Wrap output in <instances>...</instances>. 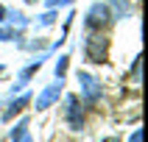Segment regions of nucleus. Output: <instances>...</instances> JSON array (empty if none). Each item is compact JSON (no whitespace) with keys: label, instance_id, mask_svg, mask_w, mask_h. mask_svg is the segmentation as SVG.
Instances as JSON below:
<instances>
[{"label":"nucleus","instance_id":"obj_1","mask_svg":"<svg viewBox=\"0 0 148 142\" xmlns=\"http://www.w3.org/2000/svg\"><path fill=\"white\" fill-rule=\"evenodd\" d=\"M106 53H109V39L103 33L92 31L90 36H87V45H84V56L90 58L92 64H103V61H106Z\"/></svg>","mask_w":148,"mask_h":142},{"label":"nucleus","instance_id":"obj_2","mask_svg":"<svg viewBox=\"0 0 148 142\" xmlns=\"http://www.w3.org/2000/svg\"><path fill=\"white\" fill-rule=\"evenodd\" d=\"M109 22H112V11H109L106 3H95V6L87 11V28H90V31H103Z\"/></svg>","mask_w":148,"mask_h":142},{"label":"nucleus","instance_id":"obj_3","mask_svg":"<svg viewBox=\"0 0 148 142\" xmlns=\"http://www.w3.org/2000/svg\"><path fill=\"white\" fill-rule=\"evenodd\" d=\"M64 114H67L70 128H73V131H81L84 111H81V106H78V98H75V95H67V98H64Z\"/></svg>","mask_w":148,"mask_h":142},{"label":"nucleus","instance_id":"obj_4","mask_svg":"<svg viewBox=\"0 0 148 142\" xmlns=\"http://www.w3.org/2000/svg\"><path fill=\"white\" fill-rule=\"evenodd\" d=\"M78 84H81V92L87 100H98L101 98V81L90 73H78Z\"/></svg>","mask_w":148,"mask_h":142},{"label":"nucleus","instance_id":"obj_5","mask_svg":"<svg viewBox=\"0 0 148 142\" xmlns=\"http://www.w3.org/2000/svg\"><path fill=\"white\" fill-rule=\"evenodd\" d=\"M59 92H62V81H59V84H50L48 89H45L39 98H36V109H48L50 103L59 98Z\"/></svg>","mask_w":148,"mask_h":142},{"label":"nucleus","instance_id":"obj_6","mask_svg":"<svg viewBox=\"0 0 148 142\" xmlns=\"http://www.w3.org/2000/svg\"><path fill=\"white\" fill-rule=\"evenodd\" d=\"M28 100H31V98H28V95H23V98H17L14 103H11V106L6 109V114H3V120H11V117H14V114H20V111H23V109L28 106Z\"/></svg>","mask_w":148,"mask_h":142},{"label":"nucleus","instance_id":"obj_7","mask_svg":"<svg viewBox=\"0 0 148 142\" xmlns=\"http://www.w3.org/2000/svg\"><path fill=\"white\" fill-rule=\"evenodd\" d=\"M6 20L11 25H17V28H25V25H28V20H25L23 14H17V11H14V14H6Z\"/></svg>","mask_w":148,"mask_h":142},{"label":"nucleus","instance_id":"obj_8","mask_svg":"<svg viewBox=\"0 0 148 142\" xmlns=\"http://www.w3.org/2000/svg\"><path fill=\"white\" fill-rule=\"evenodd\" d=\"M67 61H70L67 56H62V58L56 61V78H59V81H62V78H64V73H67Z\"/></svg>","mask_w":148,"mask_h":142},{"label":"nucleus","instance_id":"obj_9","mask_svg":"<svg viewBox=\"0 0 148 142\" xmlns=\"http://www.w3.org/2000/svg\"><path fill=\"white\" fill-rule=\"evenodd\" d=\"M23 134H28V120H20V123L14 125V131H11V139H14V137H23Z\"/></svg>","mask_w":148,"mask_h":142},{"label":"nucleus","instance_id":"obj_10","mask_svg":"<svg viewBox=\"0 0 148 142\" xmlns=\"http://www.w3.org/2000/svg\"><path fill=\"white\" fill-rule=\"evenodd\" d=\"M109 3H115V8H117V17H123L126 11H129V0H109Z\"/></svg>","mask_w":148,"mask_h":142},{"label":"nucleus","instance_id":"obj_11","mask_svg":"<svg viewBox=\"0 0 148 142\" xmlns=\"http://www.w3.org/2000/svg\"><path fill=\"white\" fill-rule=\"evenodd\" d=\"M0 39H3V42L17 39V31H14V28H0Z\"/></svg>","mask_w":148,"mask_h":142},{"label":"nucleus","instance_id":"obj_12","mask_svg":"<svg viewBox=\"0 0 148 142\" xmlns=\"http://www.w3.org/2000/svg\"><path fill=\"white\" fill-rule=\"evenodd\" d=\"M39 67H42V61H34L31 67H25V70H23V81H25V78H31V75L36 73V70H39Z\"/></svg>","mask_w":148,"mask_h":142},{"label":"nucleus","instance_id":"obj_13","mask_svg":"<svg viewBox=\"0 0 148 142\" xmlns=\"http://www.w3.org/2000/svg\"><path fill=\"white\" fill-rule=\"evenodd\" d=\"M53 20H56V14H53V11H48V14L42 17L39 22H42V25H50V22H53Z\"/></svg>","mask_w":148,"mask_h":142},{"label":"nucleus","instance_id":"obj_14","mask_svg":"<svg viewBox=\"0 0 148 142\" xmlns=\"http://www.w3.org/2000/svg\"><path fill=\"white\" fill-rule=\"evenodd\" d=\"M11 142H31V137H28V134H23V137H14Z\"/></svg>","mask_w":148,"mask_h":142},{"label":"nucleus","instance_id":"obj_15","mask_svg":"<svg viewBox=\"0 0 148 142\" xmlns=\"http://www.w3.org/2000/svg\"><path fill=\"white\" fill-rule=\"evenodd\" d=\"M132 142H143V131H134L132 134Z\"/></svg>","mask_w":148,"mask_h":142},{"label":"nucleus","instance_id":"obj_16","mask_svg":"<svg viewBox=\"0 0 148 142\" xmlns=\"http://www.w3.org/2000/svg\"><path fill=\"white\" fill-rule=\"evenodd\" d=\"M6 14H8V11H6L3 6H0V20H6Z\"/></svg>","mask_w":148,"mask_h":142},{"label":"nucleus","instance_id":"obj_17","mask_svg":"<svg viewBox=\"0 0 148 142\" xmlns=\"http://www.w3.org/2000/svg\"><path fill=\"white\" fill-rule=\"evenodd\" d=\"M103 142H120V139H115V137H112V139H103Z\"/></svg>","mask_w":148,"mask_h":142},{"label":"nucleus","instance_id":"obj_18","mask_svg":"<svg viewBox=\"0 0 148 142\" xmlns=\"http://www.w3.org/2000/svg\"><path fill=\"white\" fill-rule=\"evenodd\" d=\"M0 73H3V67H0Z\"/></svg>","mask_w":148,"mask_h":142},{"label":"nucleus","instance_id":"obj_19","mask_svg":"<svg viewBox=\"0 0 148 142\" xmlns=\"http://www.w3.org/2000/svg\"><path fill=\"white\" fill-rule=\"evenodd\" d=\"M28 3H34V0H28Z\"/></svg>","mask_w":148,"mask_h":142}]
</instances>
